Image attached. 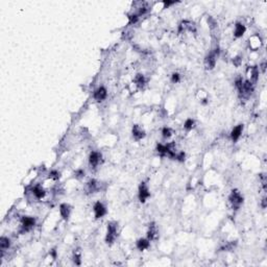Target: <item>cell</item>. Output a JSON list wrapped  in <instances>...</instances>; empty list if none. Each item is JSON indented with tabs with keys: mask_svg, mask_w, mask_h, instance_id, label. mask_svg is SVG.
Masks as SVG:
<instances>
[{
	"mask_svg": "<svg viewBox=\"0 0 267 267\" xmlns=\"http://www.w3.org/2000/svg\"><path fill=\"white\" fill-rule=\"evenodd\" d=\"M261 46V39H260L259 35H253L250 38V47L253 49H257Z\"/></svg>",
	"mask_w": 267,
	"mask_h": 267,
	"instance_id": "17",
	"label": "cell"
},
{
	"mask_svg": "<svg viewBox=\"0 0 267 267\" xmlns=\"http://www.w3.org/2000/svg\"><path fill=\"white\" fill-rule=\"evenodd\" d=\"M184 128H186L187 131H191V129L194 128V120H192V119H187L186 121H185Z\"/></svg>",
	"mask_w": 267,
	"mask_h": 267,
	"instance_id": "22",
	"label": "cell"
},
{
	"mask_svg": "<svg viewBox=\"0 0 267 267\" xmlns=\"http://www.w3.org/2000/svg\"><path fill=\"white\" fill-rule=\"evenodd\" d=\"M145 84V77L142 75V74H137L135 77V84L137 87L141 88L144 86Z\"/></svg>",
	"mask_w": 267,
	"mask_h": 267,
	"instance_id": "20",
	"label": "cell"
},
{
	"mask_svg": "<svg viewBox=\"0 0 267 267\" xmlns=\"http://www.w3.org/2000/svg\"><path fill=\"white\" fill-rule=\"evenodd\" d=\"M11 243H9V239L6 238V237H1L0 238V249H1V258L3 256V253L5 252L6 249L8 248Z\"/></svg>",
	"mask_w": 267,
	"mask_h": 267,
	"instance_id": "16",
	"label": "cell"
},
{
	"mask_svg": "<svg viewBox=\"0 0 267 267\" xmlns=\"http://www.w3.org/2000/svg\"><path fill=\"white\" fill-rule=\"evenodd\" d=\"M117 238V224L115 222H110L107 224V233L106 237V243L112 244Z\"/></svg>",
	"mask_w": 267,
	"mask_h": 267,
	"instance_id": "3",
	"label": "cell"
},
{
	"mask_svg": "<svg viewBox=\"0 0 267 267\" xmlns=\"http://www.w3.org/2000/svg\"><path fill=\"white\" fill-rule=\"evenodd\" d=\"M31 192L35 195V197L38 198V199H42L45 196V194H46L45 193V190L41 186H35V188H32Z\"/></svg>",
	"mask_w": 267,
	"mask_h": 267,
	"instance_id": "14",
	"label": "cell"
},
{
	"mask_svg": "<svg viewBox=\"0 0 267 267\" xmlns=\"http://www.w3.org/2000/svg\"><path fill=\"white\" fill-rule=\"evenodd\" d=\"M218 53H219V49L217 48V49L212 51L209 55H207V57L204 58V67H206L207 70L214 69L215 65H216V60H217Z\"/></svg>",
	"mask_w": 267,
	"mask_h": 267,
	"instance_id": "2",
	"label": "cell"
},
{
	"mask_svg": "<svg viewBox=\"0 0 267 267\" xmlns=\"http://www.w3.org/2000/svg\"><path fill=\"white\" fill-rule=\"evenodd\" d=\"M87 189H88V192H95L97 190V183L95 181H90L89 183L87 184Z\"/></svg>",
	"mask_w": 267,
	"mask_h": 267,
	"instance_id": "21",
	"label": "cell"
},
{
	"mask_svg": "<svg viewBox=\"0 0 267 267\" xmlns=\"http://www.w3.org/2000/svg\"><path fill=\"white\" fill-rule=\"evenodd\" d=\"M60 213H61V216L63 217L65 220H68L69 219L70 214H71V207L67 204H61L60 206Z\"/></svg>",
	"mask_w": 267,
	"mask_h": 267,
	"instance_id": "12",
	"label": "cell"
},
{
	"mask_svg": "<svg viewBox=\"0 0 267 267\" xmlns=\"http://www.w3.org/2000/svg\"><path fill=\"white\" fill-rule=\"evenodd\" d=\"M230 203L232 204V207L235 210L239 209V207L243 204V196L241 195V193L238 190H233L232 193H231L230 197Z\"/></svg>",
	"mask_w": 267,
	"mask_h": 267,
	"instance_id": "1",
	"label": "cell"
},
{
	"mask_svg": "<svg viewBox=\"0 0 267 267\" xmlns=\"http://www.w3.org/2000/svg\"><path fill=\"white\" fill-rule=\"evenodd\" d=\"M157 236H158V229L154 223H151L150 226H149V231H148V239L155 240L157 238Z\"/></svg>",
	"mask_w": 267,
	"mask_h": 267,
	"instance_id": "18",
	"label": "cell"
},
{
	"mask_svg": "<svg viewBox=\"0 0 267 267\" xmlns=\"http://www.w3.org/2000/svg\"><path fill=\"white\" fill-rule=\"evenodd\" d=\"M242 131H243V125L242 124H239V125H237L236 128H234L232 133H231V138H232V140L234 142H236L237 140L240 138L241 134H242Z\"/></svg>",
	"mask_w": 267,
	"mask_h": 267,
	"instance_id": "13",
	"label": "cell"
},
{
	"mask_svg": "<svg viewBox=\"0 0 267 267\" xmlns=\"http://www.w3.org/2000/svg\"><path fill=\"white\" fill-rule=\"evenodd\" d=\"M233 63H234V65H236L237 67L240 66V64H241V57H235V58H234V61H233Z\"/></svg>",
	"mask_w": 267,
	"mask_h": 267,
	"instance_id": "30",
	"label": "cell"
},
{
	"mask_svg": "<svg viewBox=\"0 0 267 267\" xmlns=\"http://www.w3.org/2000/svg\"><path fill=\"white\" fill-rule=\"evenodd\" d=\"M262 207H263V209L266 208V198H263L262 199Z\"/></svg>",
	"mask_w": 267,
	"mask_h": 267,
	"instance_id": "33",
	"label": "cell"
},
{
	"mask_svg": "<svg viewBox=\"0 0 267 267\" xmlns=\"http://www.w3.org/2000/svg\"><path fill=\"white\" fill-rule=\"evenodd\" d=\"M180 79H181V77H180V74H178V73H173V74H172L171 80L173 81V83H178Z\"/></svg>",
	"mask_w": 267,
	"mask_h": 267,
	"instance_id": "28",
	"label": "cell"
},
{
	"mask_svg": "<svg viewBox=\"0 0 267 267\" xmlns=\"http://www.w3.org/2000/svg\"><path fill=\"white\" fill-rule=\"evenodd\" d=\"M253 91V84L248 80H245V81H243V84H242V87H241V89L239 90V92L243 97H249L252 95Z\"/></svg>",
	"mask_w": 267,
	"mask_h": 267,
	"instance_id": "5",
	"label": "cell"
},
{
	"mask_svg": "<svg viewBox=\"0 0 267 267\" xmlns=\"http://www.w3.org/2000/svg\"><path fill=\"white\" fill-rule=\"evenodd\" d=\"M246 28L245 26H244L243 24L241 23H237L235 25V30H234V35H235L236 38H240L242 37V35H244V32H245Z\"/></svg>",
	"mask_w": 267,
	"mask_h": 267,
	"instance_id": "15",
	"label": "cell"
},
{
	"mask_svg": "<svg viewBox=\"0 0 267 267\" xmlns=\"http://www.w3.org/2000/svg\"><path fill=\"white\" fill-rule=\"evenodd\" d=\"M49 177L51 178V180H53V181L58 180V178H60V172H57V171H55V170L51 171L50 173H49Z\"/></svg>",
	"mask_w": 267,
	"mask_h": 267,
	"instance_id": "26",
	"label": "cell"
},
{
	"mask_svg": "<svg viewBox=\"0 0 267 267\" xmlns=\"http://www.w3.org/2000/svg\"><path fill=\"white\" fill-rule=\"evenodd\" d=\"M246 73H247V77H248V81H250L253 84L257 83L258 80V77H259V69L258 67L256 66H253V67H248L246 70Z\"/></svg>",
	"mask_w": 267,
	"mask_h": 267,
	"instance_id": "4",
	"label": "cell"
},
{
	"mask_svg": "<svg viewBox=\"0 0 267 267\" xmlns=\"http://www.w3.org/2000/svg\"><path fill=\"white\" fill-rule=\"evenodd\" d=\"M133 136L136 140H141L145 137V132L141 126L136 124L133 128Z\"/></svg>",
	"mask_w": 267,
	"mask_h": 267,
	"instance_id": "11",
	"label": "cell"
},
{
	"mask_svg": "<svg viewBox=\"0 0 267 267\" xmlns=\"http://www.w3.org/2000/svg\"><path fill=\"white\" fill-rule=\"evenodd\" d=\"M149 196H150V193H149V190H148L147 186H146L144 183H142L139 187V199H140V201H141V203H145L146 199H147Z\"/></svg>",
	"mask_w": 267,
	"mask_h": 267,
	"instance_id": "6",
	"label": "cell"
},
{
	"mask_svg": "<svg viewBox=\"0 0 267 267\" xmlns=\"http://www.w3.org/2000/svg\"><path fill=\"white\" fill-rule=\"evenodd\" d=\"M35 218L32 217H28V216H25L22 218V221H21V226H22V230L24 231V232H27V231H29L31 229V227H34L35 226Z\"/></svg>",
	"mask_w": 267,
	"mask_h": 267,
	"instance_id": "7",
	"label": "cell"
},
{
	"mask_svg": "<svg viewBox=\"0 0 267 267\" xmlns=\"http://www.w3.org/2000/svg\"><path fill=\"white\" fill-rule=\"evenodd\" d=\"M175 159L181 162H183L185 160V152H180L178 155H177V157H175Z\"/></svg>",
	"mask_w": 267,
	"mask_h": 267,
	"instance_id": "29",
	"label": "cell"
},
{
	"mask_svg": "<svg viewBox=\"0 0 267 267\" xmlns=\"http://www.w3.org/2000/svg\"><path fill=\"white\" fill-rule=\"evenodd\" d=\"M163 3H164V6H165V8H168V6H170V5H172V4H174L175 1H164Z\"/></svg>",
	"mask_w": 267,
	"mask_h": 267,
	"instance_id": "32",
	"label": "cell"
},
{
	"mask_svg": "<svg viewBox=\"0 0 267 267\" xmlns=\"http://www.w3.org/2000/svg\"><path fill=\"white\" fill-rule=\"evenodd\" d=\"M73 261L76 265H80V253L79 252H75L73 256Z\"/></svg>",
	"mask_w": 267,
	"mask_h": 267,
	"instance_id": "25",
	"label": "cell"
},
{
	"mask_svg": "<svg viewBox=\"0 0 267 267\" xmlns=\"http://www.w3.org/2000/svg\"><path fill=\"white\" fill-rule=\"evenodd\" d=\"M162 134H163V137H164L165 139H168V138H170V137H171L172 132H171V129L169 128H163V131H162Z\"/></svg>",
	"mask_w": 267,
	"mask_h": 267,
	"instance_id": "23",
	"label": "cell"
},
{
	"mask_svg": "<svg viewBox=\"0 0 267 267\" xmlns=\"http://www.w3.org/2000/svg\"><path fill=\"white\" fill-rule=\"evenodd\" d=\"M106 95H107L106 89L105 87H100L94 93V98L97 101H102V100H105L106 98Z\"/></svg>",
	"mask_w": 267,
	"mask_h": 267,
	"instance_id": "10",
	"label": "cell"
},
{
	"mask_svg": "<svg viewBox=\"0 0 267 267\" xmlns=\"http://www.w3.org/2000/svg\"><path fill=\"white\" fill-rule=\"evenodd\" d=\"M137 247H138L140 250L147 249L149 247V239H140V240H138V242H137Z\"/></svg>",
	"mask_w": 267,
	"mask_h": 267,
	"instance_id": "19",
	"label": "cell"
},
{
	"mask_svg": "<svg viewBox=\"0 0 267 267\" xmlns=\"http://www.w3.org/2000/svg\"><path fill=\"white\" fill-rule=\"evenodd\" d=\"M128 19H129V23H131V24H135V23H137V22H138V20H139V16H138V14H133V15L129 16Z\"/></svg>",
	"mask_w": 267,
	"mask_h": 267,
	"instance_id": "24",
	"label": "cell"
},
{
	"mask_svg": "<svg viewBox=\"0 0 267 267\" xmlns=\"http://www.w3.org/2000/svg\"><path fill=\"white\" fill-rule=\"evenodd\" d=\"M100 159H101V155L97 151H92L90 154V157H89V163L90 165L92 166L93 168H95L97 165L99 164L100 162Z\"/></svg>",
	"mask_w": 267,
	"mask_h": 267,
	"instance_id": "9",
	"label": "cell"
},
{
	"mask_svg": "<svg viewBox=\"0 0 267 267\" xmlns=\"http://www.w3.org/2000/svg\"><path fill=\"white\" fill-rule=\"evenodd\" d=\"M260 69H261V71L263 73H265V71H266V62L265 61L260 65Z\"/></svg>",
	"mask_w": 267,
	"mask_h": 267,
	"instance_id": "31",
	"label": "cell"
},
{
	"mask_svg": "<svg viewBox=\"0 0 267 267\" xmlns=\"http://www.w3.org/2000/svg\"><path fill=\"white\" fill-rule=\"evenodd\" d=\"M243 81L244 80L242 79V77H238V79L235 80V86L238 90L241 89V87H242V84H243Z\"/></svg>",
	"mask_w": 267,
	"mask_h": 267,
	"instance_id": "27",
	"label": "cell"
},
{
	"mask_svg": "<svg viewBox=\"0 0 267 267\" xmlns=\"http://www.w3.org/2000/svg\"><path fill=\"white\" fill-rule=\"evenodd\" d=\"M94 214H95L96 218H101L106 214V209L103 204L100 203V201H97V203L94 204Z\"/></svg>",
	"mask_w": 267,
	"mask_h": 267,
	"instance_id": "8",
	"label": "cell"
}]
</instances>
